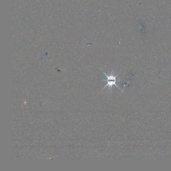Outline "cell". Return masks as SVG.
<instances>
[{
  "mask_svg": "<svg viewBox=\"0 0 171 171\" xmlns=\"http://www.w3.org/2000/svg\"><path fill=\"white\" fill-rule=\"evenodd\" d=\"M103 73L105 75V76H106L107 79L106 80H103V81H106L107 82V84H106V86H105V87L103 88V89H104L105 88H106L108 86L110 88H112L113 86H115L119 89H121L119 88V87L117 85V74L114 75L112 73L110 75L106 74V73L104 72H103Z\"/></svg>",
  "mask_w": 171,
  "mask_h": 171,
  "instance_id": "obj_1",
  "label": "cell"
}]
</instances>
